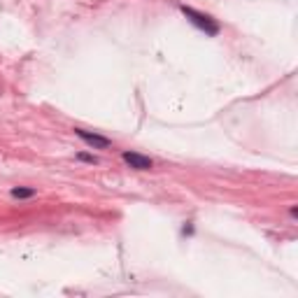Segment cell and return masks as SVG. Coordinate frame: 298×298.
I'll use <instances>...</instances> for the list:
<instances>
[{"label":"cell","mask_w":298,"mask_h":298,"mask_svg":"<svg viewBox=\"0 0 298 298\" xmlns=\"http://www.w3.org/2000/svg\"><path fill=\"white\" fill-rule=\"evenodd\" d=\"M182 12L189 16L198 28H203L207 35H217V33H219V23L214 21V19H210L207 14H200V12H196V9H191V7H182Z\"/></svg>","instance_id":"6da1fadb"},{"label":"cell","mask_w":298,"mask_h":298,"mask_svg":"<svg viewBox=\"0 0 298 298\" xmlns=\"http://www.w3.org/2000/svg\"><path fill=\"white\" fill-rule=\"evenodd\" d=\"M123 161L128 163L130 168H135V170H149V168H152V159H147V156L135 154V152H123Z\"/></svg>","instance_id":"7a4b0ae2"},{"label":"cell","mask_w":298,"mask_h":298,"mask_svg":"<svg viewBox=\"0 0 298 298\" xmlns=\"http://www.w3.org/2000/svg\"><path fill=\"white\" fill-rule=\"evenodd\" d=\"M79 138L84 140L86 145H91V147H98V149H107L110 147V140L107 138H100V135H96V133H86V130H82V128H77L75 130Z\"/></svg>","instance_id":"3957f363"},{"label":"cell","mask_w":298,"mask_h":298,"mask_svg":"<svg viewBox=\"0 0 298 298\" xmlns=\"http://www.w3.org/2000/svg\"><path fill=\"white\" fill-rule=\"evenodd\" d=\"M33 189H12V196H14V198H31L33 196Z\"/></svg>","instance_id":"277c9868"},{"label":"cell","mask_w":298,"mask_h":298,"mask_svg":"<svg viewBox=\"0 0 298 298\" xmlns=\"http://www.w3.org/2000/svg\"><path fill=\"white\" fill-rule=\"evenodd\" d=\"M79 159H82V161H89V163H96V159H93V156H89V154H79Z\"/></svg>","instance_id":"5b68a950"}]
</instances>
